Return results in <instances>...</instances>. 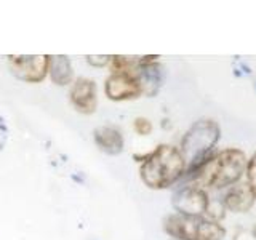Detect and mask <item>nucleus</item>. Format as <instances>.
<instances>
[{
    "mask_svg": "<svg viewBox=\"0 0 256 240\" xmlns=\"http://www.w3.org/2000/svg\"><path fill=\"white\" fill-rule=\"evenodd\" d=\"M133 128H134V132L141 134V136H148L152 133V122L148 118V117H136L134 118V122H133Z\"/></svg>",
    "mask_w": 256,
    "mask_h": 240,
    "instance_id": "4468645a",
    "label": "nucleus"
},
{
    "mask_svg": "<svg viewBox=\"0 0 256 240\" xmlns=\"http://www.w3.org/2000/svg\"><path fill=\"white\" fill-rule=\"evenodd\" d=\"M104 93L110 101H128L140 98L142 93L136 70L110 72L104 82Z\"/></svg>",
    "mask_w": 256,
    "mask_h": 240,
    "instance_id": "0eeeda50",
    "label": "nucleus"
},
{
    "mask_svg": "<svg viewBox=\"0 0 256 240\" xmlns=\"http://www.w3.org/2000/svg\"><path fill=\"white\" fill-rule=\"evenodd\" d=\"M256 202V197L253 190L250 189L246 182L244 184H234L228 189V192L222 197V206L224 210H229L232 213H248Z\"/></svg>",
    "mask_w": 256,
    "mask_h": 240,
    "instance_id": "9d476101",
    "label": "nucleus"
},
{
    "mask_svg": "<svg viewBox=\"0 0 256 240\" xmlns=\"http://www.w3.org/2000/svg\"><path fill=\"white\" fill-rule=\"evenodd\" d=\"M93 140L96 146H98V149L108 156L122 154V150L125 148L124 134L116 126L104 125V126L96 128L93 132Z\"/></svg>",
    "mask_w": 256,
    "mask_h": 240,
    "instance_id": "9b49d317",
    "label": "nucleus"
},
{
    "mask_svg": "<svg viewBox=\"0 0 256 240\" xmlns=\"http://www.w3.org/2000/svg\"><path fill=\"white\" fill-rule=\"evenodd\" d=\"M164 230L174 240H222L226 229L220 222L205 216L168 214L164 220Z\"/></svg>",
    "mask_w": 256,
    "mask_h": 240,
    "instance_id": "20e7f679",
    "label": "nucleus"
},
{
    "mask_svg": "<svg viewBox=\"0 0 256 240\" xmlns=\"http://www.w3.org/2000/svg\"><path fill=\"white\" fill-rule=\"evenodd\" d=\"M112 54H86L85 60L92 68H106L110 64Z\"/></svg>",
    "mask_w": 256,
    "mask_h": 240,
    "instance_id": "2eb2a0df",
    "label": "nucleus"
},
{
    "mask_svg": "<svg viewBox=\"0 0 256 240\" xmlns=\"http://www.w3.org/2000/svg\"><path fill=\"white\" fill-rule=\"evenodd\" d=\"M140 162L141 181L154 190L172 188L186 174V160L180 149L172 144H160Z\"/></svg>",
    "mask_w": 256,
    "mask_h": 240,
    "instance_id": "f03ea898",
    "label": "nucleus"
},
{
    "mask_svg": "<svg viewBox=\"0 0 256 240\" xmlns=\"http://www.w3.org/2000/svg\"><path fill=\"white\" fill-rule=\"evenodd\" d=\"M246 156L244 150L229 148L208 157L189 173L192 182L204 189H226L237 184L245 173Z\"/></svg>",
    "mask_w": 256,
    "mask_h": 240,
    "instance_id": "f257e3e1",
    "label": "nucleus"
},
{
    "mask_svg": "<svg viewBox=\"0 0 256 240\" xmlns=\"http://www.w3.org/2000/svg\"><path fill=\"white\" fill-rule=\"evenodd\" d=\"M253 237L256 238V224H254V228H253Z\"/></svg>",
    "mask_w": 256,
    "mask_h": 240,
    "instance_id": "dca6fc26",
    "label": "nucleus"
},
{
    "mask_svg": "<svg viewBox=\"0 0 256 240\" xmlns=\"http://www.w3.org/2000/svg\"><path fill=\"white\" fill-rule=\"evenodd\" d=\"M8 69L12 74L26 84H40L48 77L50 54H10Z\"/></svg>",
    "mask_w": 256,
    "mask_h": 240,
    "instance_id": "39448f33",
    "label": "nucleus"
},
{
    "mask_svg": "<svg viewBox=\"0 0 256 240\" xmlns=\"http://www.w3.org/2000/svg\"><path fill=\"white\" fill-rule=\"evenodd\" d=\"M157 58V54L140 56L138 69H136V76H138L141 85V93L144 96H149V98L158 93L164 82V68L160 66Z\"/></svg>",
    "mask_w": 256,
    "mask_h": 240,
    "instance_id": "1a4fd4ad",
    "label": "nucleus"
},
{
    "mask_svg": "<svg viewBox=\"0 0 256 240\" xmlns=\"http://www.w3.org/2000/svg\"><path fill=\"white\" fill-rule=\"evenodd\" d=\"M48 77L58 86L72 85L74 82V68H72L70 58L66 54H50V64H48Z\"/></svg>",
    "mask_w": 256,
    "mask_h": 240,
    "instance_id": "f8f14e48",
    "label": "nucleus"
},
{
    "mask_svg": "<svg viewBox=\"0 0 256 240\" xmlns=\"http://www.w3.org/2000/svg\"><path fill=\"white\" fill-rule=\"evenodd\" d=\"M245 174H246V184L250 186V189L253 190V194L256 197V152L252 156L250 160H246Z\"/></svg>",
    "mask_w": 256,
    "mask_h": 240,
    "instance_id": "ddd939ff",
    "label": "nucleus"
},
{
    "mask_svg": "<svg viewBox=\"0 0 256 240\" xmlns=\"http://www.w3.org/2000/svg\"><path fill=\"white\" fill-rule=\"evenodd\" d=\"M221 138L220 124L213 118H200L190 125L184 133L181 146L178 148L186 160V173H192L197 166L202 165L210 157L208 154L218 144Z\"/></svg>",
    "mask_w": 256,
    "mask_h": 240,
    "instance_id": "7ed1b4c3",
    "label": "nucleus"
},
{
    "mask_svg": "<svg viewBox=\"0 0 256 240\" xmlns=\"http://www.w3.org/2000/svg\"><path fill=\"white\" fill-rule=\"evenodd\" d=\"M69 100L72 108L80 114L92 116L98 109V88L93 78L88 77H77L72 82Z\"/></svg>",
    "mask_w": 256,
    "mask_h": 240,
    "instance_id": "6e6552de",
    "label": "nucleus"
},
{
    "mask_svg": "<svg viewBox=\"0 0 256 240\" xmlns=\"http://www.w3.org/2000/svg\"><path fill=\"white\" fill-rule=\"evenodd\" d=\"M210 197L206 189L197 186V184H184L173 194L172 205L176 213L186 216H205L208 206H210Z\"/></svg>",
    "mask_w": 256,
    "mask_h": 240,
    "instance_id": "423d86ee",
    "label": "nucleus"
}]
</instances>
